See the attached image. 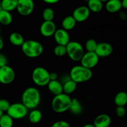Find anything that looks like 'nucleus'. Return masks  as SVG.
Wrapping results in <instances>:
<instances>
[{
	"mask_svg": "<svg viewBox=\"0 0 127 127\" xmlns=\"http://www.w3.org/2000/svg\"><path fill=\"white\" fill-rule=\"evenodd\" d=\"M21 99L22 103L29 110H33L40 104L41 100L40 93L37 88L29 87L24 91Z\"/></svg>",
	"mask_w": 127,
	"mask_h": 127,
	"instance_id": "obj_1",
	"label": "nucleus"
},
{
	"mask_svg": "<svg viewBox=\"0 0 127 127\" xmlns=\"http://www.w3.org/2000/svg\"><path fill=\"white\" fill-rule=\"evenodd\" d=\"M21 48L24 54L31 58L38 57L43 52V46L42 43L34 40L25 41Z\"/></svg>",
	"mask_w": 127,
	"mask_h": 127,
	"instance_id": "obj_2",
	"label": "nucleus"
},
{
	"mask_svg": "<svg viewBox=\"0 0 127 127\" xmlns=\"http://www.w3.org/2000/svg\"><path fill=\"white\" fill-rule=\"evenodd\" d=\"M69 77L71 80L77 84L84 83L91 79L93 71L91 69L85 68L82 65H76L71 69Z\"/></svg>",
	"mask_w": 127,
	"mask_h": 127,
	"instance_id": "obj_3",
	"label": "nucleus"
},
{
	"mask_svg": "<svg viewBox=\"0 0 127 127\" xmlns=\"http://www.w3.org/2000/svg\"><path fill=\"white\" fill-rule=\"evenodd\" d=\"M71 99L69 95L64 93L55 95L51 104L52 110L58 114L65 112L69 110Z\"/></svg>",
	"mask_w": 127,
	"mask_h": 127,
	"instance_id": "obj_4",
	"label": "nucleus"
},
{
	"mask_svg": "<svg viewBox=\"0 0 127 127\" xmlns=\"http://www.w3.org/2000/svg\"><path fill=\"white\" fill-rule=\"evenodd\" d=\"M32 79L38 86H45L50 81V73L43 67H37L32 71Z\"/></svg>",
	"mask_w": 127,
	"mask_h": 127,
	"instance_id": "obj_5",
	"label": "nucleus"
},
{
	"mask_svg": "<svg viewBox=\"0 0 127 127\" xmlns=\"http://www.w3.org/2000/svg\"><path fill=\"white\" fill-rule=\"evenodd\" d=\"M66 54L71 60L79 62L84 54V50L83 45L76 41H70L66 46Z\"/></svg>",
	"mask_w": 127,
	"mask_h": 127,
	"instance_id": "obj_6",
	"label": "nucleus"
},
{
	"mask_svg": "<svg viewBox=\"0 0 127 127\" xmlns=\"http://www.w3.org/2000/svg\"><path fill=\"white\" fill-rule=\"evenodd\" d=\"M6 112L13 120H20L27 116L29 109L22 102H16L11 104Z\"/></svg>",
	"mask_w": 127,
	"mask_h": 127,
	"instance_id": "obj_7",
	"label": "nucleus"
},
{
	"mask_svg": "<svg viewBox=\"0 0 127 127\" xmlns=\"http://www.w3.org/2000/svg\"><path fill=\"white\" fill-rule=\"evenodd\" d=\"M99 61V57L95 52H87L84 53L83 57L81 59V65L88 69H92L96 66Z\"/></svg>",
	"mask_w": 127,
	"mask_h": 127,
	"instance_id": "obj_8",
	"label": "nucleus"
},
{
	"mask_svg": "<svg viewBox=\"0 0 127 127\" xmlns=\"http://www.w3.org/2000/svg\"><path fill=\"white\" fill-rule=\"evenodd\" d=\"M16 74L11 66L6 65L0 68V83L4 85L9 84L14 81Z\"/></svg>",
	"mask_w": 127,
	"mask_h": 127,
	"instance_id": "obj_9",
	"label": "nucleus"
},
{
	"mask_svg": "<svg viewBox=\"0 0 127 127\" xmlns=\"http://www.w3.org/2000/svg\"><path fill=\"white\" fill-rule=\"evenodd\" d=\"M16 9L21 16H29L34 9V2L32 0H18Z\"/></svg>",
	"mask_w": 127,
	"mask_h": 127,
	"instance_id": "obj_10",
	"label": "nucleus"
},
{
	"mask_svg": "<svg viewBox=\"0 0 127 127\" xmlns=\"http://www.w3.org/2000/svg\"><path fill=\"white\" fill-rule=\"evenodd\" d=\"M91 11L88 6H82L77 7L73 12V16L76 22H82L86 21L90 16Z\"/></svg>",
	"mask_w": 127,
	"mask_h": 127,
	"instance_id": "obj_11",
	"label": "nucleus"
},
{
	"mask_svg": "<svg viewBox=\"0 0 127 127\" xmlns=\"http://www.w3.org/2000/svg\"><path fill=\"white\" fill-rule=\"evenodd\" d=\"M57 31V26L53 21H43L40 27V32L42 36L50 37Z\"/></svg>",
	"mask_w": 127,
	"mask_h": 127,
	"instance_id": "obj_12",
	"label": "nucleus"
},
{
	"mask_svg": "<svg viewBox=\"0 0 127 127\" xmlns=\"http://www.w3.org/2000/svg\"><path fill=\"white\" fill-rule=\"evenodd\" d=\"M113 47L110 43L107 42H101L97 43L95 53L99 58H104L110 56L112 53Z\"/></svg>",
	"mask_w": 127,
	"mask_h": 127,
	"instance_id": "obj_13",
	"label": "nucleus"
},
{
	"mask_svg": "<svg viewBox=\"0 0 127 127\" xmlns=\"http://www.w3.org/2000/svg\"><path fill=\"white\" fill-rule=\"evenodd\" d=\"M53 36L56 43L58 45L66 46V45L70 42V37L68 31L63 29H57Z\"/></svg>",
	"mask_w": 127,
	"mask_h": 127,
	"instance_id": "obj_14",
	"label": "nucleus"
},
{
	"mask_svg": "<svg viewBox=\"0 0 127 127\" xmlns=\"http://www.w3.org/2000/svg\"><path fill=\"white\" fill-rule=\"evenodd\" d=\"M111 122V118L109 115L102 114L95 117L93 124L95 127H109Z\"/></svg>",
	"mask_w": 127,
	"mask_h": 127,
	"instance_id": "obj_15",
	"label": "nucleus"
},
{
	"mask_svg": "<svg viewBox=\"0 0 127 127\" xmlns=\"http://www.w3.org/2000/svg\"><path fill=\"white\" fill-rule=\"evenodd\" d=\"M47 87L49 91L54 95L63 93V84L58 80L50 81L47 84Z\"/></svg>",
	"mask_w": 127,
	"mask_h": 127,
	"instance_id": "obj_16",
	"label": "nucleus"
},
{
	"mask_svg": "<svg viewBox=\"0 0 127 127\" xmlns=\"http://www.w3.org/2000/svg\"><path fill=\"white\" fill-rule=\"evenodd\" d=\"M122 7V1L120 0H109L107 1L105 4V9L110 13L119 12Z\"/></svg>",
	"mask_w": 127,
	"mask_h": 127,
	"instance_id": "obj_17",
	"label": "nucleus"
},
{
	"mask_svg": "<svg viewBox=\"0 0 127 127\" xmlns=\"http://www.w3.org/2000/svg\"><path fill=\"white\" fill-rule=\"evenodd\" d=\"M9 42L12 45L17 47H21L25 42L24 37L19 32H12L10 34Z\"/></svg>",
	"mask_w": 127,
	"mask_h": 127,
	"instance_id": "obj_18",
	"label": "nucleus"
},
{
	"mask_svg": "<svg viewBox=\"0 0 127 127\" xmlns=\"http://www.w3.org/2000/svg\"><path fill=\"white\" fill-rule=\"evenodd\" d=\"M12 16L11 12L0 9V25L2 26H9L12 22Z\"/></svg>",
	"mask_w": 127,
	"mask_h": 127,
	"instance_id": "obj_19",
	"label": "nucleus"
},
{
	"mask_svg": "<svg viewBox=\"0 0 127 127\" xmlns=\"http://www.w3.org/2000/svg\"><path fill=\"white\" fill-rule=\"evenodd\" d=\"M17 2L18 0H1L0 2L1 9L11 12L16 9Z\"/></svg>",
	"mask_w": 127,
	"mask_h": 127,
	"instance_id": "obj_20",
	"label": "nucleus"
},
{
	"mask_svg": "<svg viewBox=\"0 0 127 127\" xmlns=\"http://www.w3.org/2000/svg\"><path fill=\"white\" fill-rule=\"evenodd\" d=\"M114 102L117 107H124L127 104V93L120 91L115 95Z\"/></svg>",
	"mask_w": 127,
	"mask_h": 127,
	"instance_id": "obj_21",
	"label": "nucleus"
},
{
	"mask_svg": "<svg viewBox=\"0 0 127 127\" xmlns=\"http://www.w3.org/2000/svg\"><path fill=\"white\" fill-rule=\"evenodd\" d=\"M76 21L72 16H69L64 18L62 21V27L66 31H71L73 29L76 24Z\"/></svg>",
	"mask_w": 127,
	"mask_h": 127,
	"instance_id": "obj_22",
	"label": "nucleus"
},
{
	"mask_svg": "<svg viewBox=\"0 0 127 127\" xmlns=\"http://www.w3.org/2000/svg\"><path fill=\"white\" fill-rule=\"evenodd\" d=\"M88 7L89 11L93 12H99L103 8V2L99 0H88Z\"/></svg>",
	"mask_w": 127,
	"mask_h": 127,
	"instance_id": "obj_23",
	"label": "nucleus"
},
{
	"mask_svg": "<svg viewBox=\"0 0 127 127\" xmlns=\"http://www.w3.org/2000/svg\"><path fill=\"white\" fill-rule=\"evenodd\" d=\"M77 83L73 81L71 79L64 82L63 84V93L69 95L75 91L77 88Z\"/></svg>",
	"mask_w": 127,
	"mask_h": 127,
	"instance_id": "obj_24",
	"label": "nucleus"
},
{
	"mask_svg": "<svg viewBox=\"0 0 127 127\" xmlns=\"http://www.w3.org/2000/svg\"><path fill=\"white\" fill-rule=\"evenodd\" d=\"M69 110L74 115H79L81 114L83 112V107L80 102L76 98L71 99V102Z\"/></svg>",
	"mask_w": 127,
	"mask_h": 127,
	"instance_id": "obj_25",
	"label": "nucleus"
},
{
	"mask_svg": "<svg viewBox=\"0 0 127 127\" xmlns=\"http://www.w3.org/2000/svg\"><path fill=\"white\" fill-rule=\"evenodd\" d=\"M42 118V114L38 109H33L29 114V120L33 124H38Z\"/></svg>",
	"mask_w": 127,
	"mask_h": 127,
	"instance_id": "obj_26",
	"label": "nucleus"
},
{
	"mask_svg": "<svg viewBox=\"0 0 127 127\" xmlns=\"http://www.w3.org/2000/svg\"><path fill=\"white\" fill-rule=\"evenodd\" d=\"M13 125L14 120L7 114L0 118V127H12Z\"/></svg>",
	"mask_w": 127,
	"mask_h": 127,
	"instance_id": "obj_27",
	"label": "nucleus"
},
{
	"mask_svg": "<svg viewBox=\"0 0 127 127\" xmlns=\"http://www.w3.org/2000/svg\"><path fill=\"white\" fill-rule=\"evenodd\" d=\"M42 17L44 21H53L55 17L54 11L51 7H47L42 12Z\"/></svg>",
	"mask_w": 127,
	"mask_h": 127,
	"instance_id": "obj_28",
	"label": "nucleus"
},
{
	"mask_svg": "<svg viewBox=\"0 0 127 127\" xmlns=\"http://www.w3.org/2000/svg\"><path fill=\"white\" fill-rule=\"evenodd\" d=\"M97 46V43L94 39H89L85 43V48L87 52H94Z\"/></svg>",
	"mask_w": 127,
	"mask_h": 127,
	"instance_id": "obj_29",
	"label": "nucleus"
},
{
	"mask_svg": "<svg viewBox=\"0 0 127 127\" xmlns=\"http://www.w3.org/2000/svg\"><path fill=\"white\" fill-rule=\"evenodd\" d=\"M53 53L57 57H63L66 54V46L57 45L53 49Z\"/></svg>",
	"mask_w": 127,
	"mask_h": 127,
	"instance_id": "obj_30",
	"label": "nucleus"
},
{
	"mask_svg": "<svg viewBox=\"0 0 127 127\" xmlns=\"http://www.w3.org/2000/svg\"><path fill=\"white\" fill-rule=\"evenodd\" d=\"M11 104L7 100L4 99H0V109L3 112H7Z\"/></svg>",
	"mask_w": 127,
	"mask_h": 127,
	"instance_id": "obj_31",
	"label": "nucleus"
},
{
	"mask_svg": "<svg viewBox=\"0 0 127 127\" xmlns=\"http://www.w3.org/2000/svg\"><path fill=\"white\" fill-rule=\"evenodd\" d=\"M51 127H71L68 122L63 120H60L55 122Z\"/></svg>",
	"mask_w": 127,
	"mask_h": 127,
	"instance_id": "obj_32",
	"label": "nucleus"
},
{
	"mask_svg": "<svg viewBox=\"0 0 127 127\" xmlns=\"http://www.w3.org/2000/svg\"><path fill=\"white\" fill-rule=\"evenodd\" d=\"M115 113L119 117H123L126 114V110L124 107H117Z\"/></svg>",
	"mask_w": 127,
	"mask_h": 127,
	"instance_id": "obj_33",
	"label": "nucleus"
},
{
	"mask_svg": "<svg viewBox=\"0 0 127 127\" xmlns=\"http://www.w3.org/2000/svg\"><path fill=\"white\" fill-rule=\"evenodd\" d=\"M7 65V58L2 53H0V68Z\"/></svg>",
	"mask_w": 127,
	"mask_h": 127,
	"instance_id": "obj_34",
	"label": "nucleus"
},
{
	"mask_svg": "<svg viewBox=\"0 0 127 127\" xmlns=\"http://www.w3.org/2000/svg\"><path fill=\"white\" fill-rule=\"evenodd\" d=\"M58 76L56 73H50V81L58 80Z\"/></svg>",
	"mask_w": 127,
	"mask_h": 127,
	"instance_id": "obj_35",
	"label": "nucleus"
},
{
	"mask_svg": "<svg viewBox=\"0 0 127 127\" xmlns=\"http://www.w3.org/2000/svg\"><path fill=\"white\" fill-rule=\"evenodd\" d=\"M119 17H120V18L122 20H126L127 15L124 11H121V12H120V13H119Z\"/></svg>",
	"mask_w": 127,
	"mask_h": 127,
	"instance_id": "obj_36",
	"label": "nucleus"
},
{
	"mask_svg": "<svg viewBox=\"0 0 127 127\" xmlns=\"http://www.w3.org/2000/svg\"><path fill=\"white\" fill-rule=\"evenodd\" d=\"M43 1L47 4H55L57 3L60 0H43Z\"/></svg>",
	"mask_w": 127,
	"mask_h": 127,
	"instance_id": "obj_37",
	"label": "nucleus"
},
{
	"mask_svg": "<svg viewBox=\"0 0 127 127\" xmlns=\"http://www.w3.org/2000/svg\"><path fill=\"white\" fill-rule=\"evenodd\" d=\"M122 6L125 9H127V0H122Z\"/></svg>",
	"mask_w": 127,
	"mask_h": 127,
	"instance_id": "obj_38",
	"label": "nucleus"
},
{
	"mask_svg": "<svg viewBox=\"0 0 127 127\" xmlns=\"http://www.w3.org/2000/svg\"><path fill=\"white\" fill-rule=\"evenodd\" d=\"M4 45V43L3 40L0 37V51L3 48Z\"/></svg>",
	"mask_w": 127,
	"mask_h": 127,
	"instance_id": "obj_39",
	"label": "nucleus"
},
{
	"mask_svg": "<svg viewBox=\"0 0 127 127\" xmlns=\"http://www.w3.org/2000/svg\"><path fill=\"white\" fill-rule=\"evenodd\" d=\"M83 127H95V126L94 125V124H88L84 125Z\"/></svg>",
	"mask_w": 127,
	"mask_h": 127,
	"instance_id": "obj_40",
	"label": "nucleus"
},
{
	"mask_svg": "<svg viewBox=\"0 0 127 127\" xmlns=\"http://www.w3.org/2000/svg\"><path fill=\"white\" fill-rule=\"evenodd\" d=\"M3 115H4V112L0 109V118H1Z\"/></svg>",
	"mask_w": 127,
	"mask_h": 127,
	"instance_id": "obj_41",
	"label": "nucleus"
},
{
	"mask_svg": "<svg viewBox=\"0 0 127 127\" xmlns=\"http://www.w3.org/2000/svg\"><path fill=\"white\" fill-rule=\"evenodd\" d=\"M100 1H101L102 2H107V1H109V0H99Z\"/></svg>",
	"mask_w": 127,
	"mask_h": 127,
	"instance_id": "obj_42",
	"label": "nucleus"
},
{
	"mask_svg": "<svg viewBox=\"0 0 127 127\" xmlns=\"http://www.w3.org/2000/svg\"><path fill=\"white\" fill-rule=\"evenodd\" d=\"M1 25H0V33H1Z\"/></svg>",
	"mask_w": 127,
	"mask_h": 127,
	"instance_id": "obj_43",
	"label": "nucleus"
},
{
	"mask_svg": "<svg viewBox=\"0 0 127 127\" xmlns=\"http://www.w3.org/2000/svg\"><path fill=\"white\" fill-rule=\"evenodd\" d=\"M84 1H88V0H84Z\"/></svg>",
	"mask_w": 127,
	"mask_h": 127,
	"instance_id": "obj_44",
	"label": "nucleus"
},
{
	"mask_svg": "<svg viewBox=\"0 0 127 127\" xmlns=\"http://www.w3.org/2000/svg\"><path fill=\"white\" fill-rule=\"evenodd\" d=\"M32 1H35V0H32Z\"/></svg>",
	"mask_w": 127,
	"mask_h": 127,
	"instance_id": "obj_45",
	"label": "nucleus"
}]
</instances>
